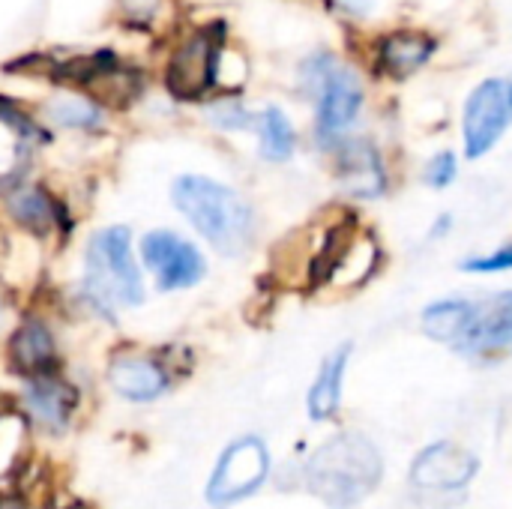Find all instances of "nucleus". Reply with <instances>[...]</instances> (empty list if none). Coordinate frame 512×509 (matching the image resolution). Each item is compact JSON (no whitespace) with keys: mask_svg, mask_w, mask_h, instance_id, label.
Returning <instances> with one entry per match:
<instances>
[{"mask_svg":"<svg viewBox=\"0 0 512 509\" xmlns=\"http://www.w3.org/2000/svg\"><path fill=\"white\" fill-rule=\"evenodd\" d=\"M72 327L60 315L51 285L21 306L0 342V384L72 366Z\"/></svg>","mask_w":512,"mask_h":509,"instance_id":"4","label":"nucleus"},{"mask_svg":"<svg viewBox=\"0 0 512 509\" xmlns=\"http://www.w3.org/2000/svg\"><path fill=\"white\" fill-rule=\"evenodd\" d=\"M189 369V354L180 345L111 339L99 357L96 384L126 408H150L162 402Z\"/></svg>","mask_w":512,"mask_h":509,"instance_id":"2","label":"nucleus"},{"mask_svg":"<svg viewBox=\"0 0 512 509\" xmlns=\"http://www.w3.org/2000/svg\"><path fill=\"white\" fill-rule=\"evenodd\" d=\"M303 75L318 96V135L339 138L354 126L363 108V84L357 72L333 54H321L303 66Z\"/></svg>","mask_w":512,"mask_h":509,"instance_id":"11","label":"nucleus"},{"mask_svg":"<svg viewBox=\"0 0 512 509\" xmlns=\"http://www.w3.org/2000/svg\"><path fill=\"white\" fill-rule=\"evenodd\" d=\"M51 294L72 330L87 327L114 333L120 318L141 309L150 294L132 225L108 222L90 228L78 240L75 273L63 285L51 282Z\"/></svg>","mask_w":512,"mask_h":509,"instance_id":"1","label":"nucleus"},{"mask_svg":"<svg viewBox=\"0 0 512 509\" xmlns=\"http://www.w3.org/2000/svg\"><path fill=\"white\" fill-rule=\"evenodd\" d=\"M384 477L378 447L360 432H342L321 444L306 462L303 480L327 507L348 509L369 498Z\"/></svg>","mask_w":512,"mask_h":509,"instance_id":"6","label":"nucleus"},{"mask_svg":"<svg viewBox=\"0 0 512 509\" xmlns=\"http://www.w3.org/2000/svg\"><path fill=\"white\" fill-rule=\"evenodd\" d=\"M348 357H351V348H339L333 351L318 375H315V384L309 390V417L324 423V420H333L339 414V405H342V384H345V372H348Z\"/></svg>","mask_w":512,"mask_h":509,"instance_id":"18","label":"nucleus"},{"mask_svg":"<svg viewBox=\"0 0 512 509\" xmlns=\"http://www.w3.org/2000/svg\"><path fill=\"white\" fill-rule=\"evenodd\" d=\"M512 123V81L507 78H489L465 102L462 114V138H465V156L480 159L486 156L510 129Z\"/></svg>","mask_w":512,"mask_h":509,"instance_id":"12","label":"nucleus"},{"mask_svg":"<svg viewBox=\"0 0 512 509\" xmlns=\"http://www.w3.org/2000/svg\"><path fill=\"white\" fill-rule=\"evenodd\" d=\"M0 123L18 138L24 153H30L33 147H42V144L51 141V132L30 111H24L15 99H9L3 93H0Z\"/></svg>","mask_w":512,"mask_h":509,"instance_id":"22","label":"nucleus"},{"mask_svg":"<svg viewBox=\"0 0 512 509\" xmlns=\"http://www.w3.org/2000/svg\"><path fill=\"white\" fill-rule=\"evenodd\" d=\"M54 509H99L93 501H84V498H75V495H63Z\"/></svg>","mask_w":512,"mask_h":509,"instance_id":"28","label":"nucleus"},{"mask_svg":"<svg viewBox=\"0 0 512 509\" xmlns=\"http://www.w3.org/2000/svg\"><path fill=\"white\" fill-rule=\"evenodd\" d=\"M78 222L72 198L57 186L30 177L27 165H18L0 189V231L36 240L57 258L72 249Z\"/></svg>","mask_w":512,"mask_h":509,"instance_id":"5","label":"nucleus"},{"mask_svg":"<svg viewBox=\"0 0 512 509\" xmlns=\"http://www.w3.org/2000/svg\"><path fill=\"white\" fill-rule=\"evenodd\" d=\"M174 210L219 255L240 258L255 240V210L228 183L207 174H180L171 183Z\"/></svg>","mask_w":512,"mask_h":509,"instance_id":"3","label":"nucleus"},{"mask_svg":"<svg viewBox=\"0 0 512 509\" xmlns=\"http://www.w3.org/2000/svg\"><path fill=\"white\" fill-rule=\"evenodd\" d=\"M6 408H9V393H6V387L0 384V414H3Z\"/></svg>","mask_w":512,"mask_h":509,"instance_id":"29","label":"nucleus"},{"mask_svg":"<svg viewBox=\"0 0 512 509\" xmlns=\"http://www.w3.org/2000/svg\"><path fill=\"white\" fill-rule=\"evenodd\" d=\"M342 3H345L348 9H363V6H366V3H372V0H342Z\"/></svg>","mask_w":512,"mask_h":509,"instance_id":"30","label":"nucleus"},{"mask_svg":"<svg viewBox=\"0 0 512 509\" xmlns=\"http://www.w3.org/2000/svg\"><path fill=\"white\" fill-rule=\"evenodd\" d=\"M9 405L27 420L39 444H57L78 432L87 414V384L75 369H60L36 378H21L3 384Z\"/></svg>","mask_w":512,"mask_h":509,"instance_id":"7","label":"nucleus"},{"mask_svg":"<svg viewBox=\"0 0 512 509\" xmlns=\"http://www.w3.org/2000/svg\"><path fill=\"white\" fill-rule=\"evenodd\" d=\"M438 42L417 30H396L378 42V66L393 78H408L429 63Z\"/></svg>","mask_w":512,"mask_h":509,"instance_id":"17","label":"nucleus"},{"mask_svg":"<svg viewBox=\"0 0 512 509\" xmlns=\"http://www.w3.org/2000/svg\"><path fill=\"white\" fill-rule=\"evenodd\" d=\"M45 114L54 126L69 129V132H99L105 123V111L90 102L84 93H63L45 105Z\"/></svg>","mask_w":512,"mask_h":509,"instance_id":"19","label":"nucleus"},{"mask_svg":"<svg viewBox=\"0 0 512 509\" xmlns=\"http://www.w3.org/2000/svg\"><path fill=\"white\" fill-rule=\"evenodd\" d=\"M270 477V450L258 435L234 438L216 459L207 486L204 501L213 509H228L234 504L249 501L261 492V486Z\"/></svg>","mask_w":512,"mask_h":509,"instance_id":"9","label":"nucleus"},{"mask_svg":"<svg viewBox=\"0 0 512 509\" xmlns=\"http://www.w3.org/2000/svg\"><path fill=\"white\" fill-rule=\"evenodd\" d=\"M456 351L468 357L512 351V291H501L471 306V321Z\"/></svg>","mask_w":512,"mask_h":509,"instance_id":"14","label":"nucleus"},{"mask_svg":"<svg viewBox=\"0 0 512 509\" xmlns=\"http://www.w3.org/2000/svg\"><path fill=\"white\" fill-rule=\"evenodd\" d=\"M138 261L156 294L192 291L207 279V255L195 240L174 228H147L138 234Z\"/></svg>","mask_w":512,"mask_h":509,"instance_id":"8","label":"nucleus"},{"mask_svg":"<svg viewBox=\"0 0 512 509\" xmlns=\"http://www.w3.org/2000/svg\"><path fill=\"white\" fill-rule=\"evenodd\" d=\"M207 120L225 132H234V129H252L255 126V114H249L237 99H219L207 108Z\"/></svg>","mask_w":512,"mask_h":509,"instance_id":"24","label":"nucleus"},{"mask_svg":"<svg viewBox=\"0 0 512 509\" xmlns=\"http://www.w3.org/2000/svg\"><path fill=\"white\" fill-rule=\"evenodd\" d=\"M456 174H459V162H456V156H453L450 150L432 156V162L426 165V183H429L432 189L450 186V183L456 180Z\"/></svg>","mask_w":512,"mask_h":509,"instance_id":"25","label":"nucleus"},{"mask_svg":"<svg viewBox=\"0 0 512 509\" xmlns=\"http://www.w3.org/2000/svg\"><path fill=\"white\" fill-rule=\"evenodd\" d=\"M471 306H474L471 300H441V303H432L423 312L426 336H432L435 342L459 348V342H462V336L468 330V321H471Z\"/></svg>","mask_w":512,"mask_h":509,"instance_id":"20","label":"nucleus"},{"mask_svg":"<svg viewBox=\"0 0 512 509\" xmlns=\"http://www.w3.org/2000/svg\"><path fill=\"white\" fill-rule=\"evenodd\" d=\"M480 471L474 453L459 444L441 441L426 447L411 465V483L423 492H459L465 489Z\"/></svg>","mask_w":512,"mask_h":509,"instance_id":"13","label":"nucleus"},{"mask_svg":"<svg viewBox=\"0 0 512 509\" xmlns=\"http://www.w3.org/2000/svg\"><path fill=\"white\" fill-rule=\"evenodd\" d=\"M255 129H258V147L261 156L267 162H285L294 156L297 147V132L291 126V120L285 117V111L279 108H264L255 117Z\"/></svg>","mask_w":512,"mask_h":509,"instance_id":"21","label":"nucleus"},{"mask_svg":"<svg viewBox=\"0 0 512 509\" xmlns=\"http://www.w3.org/2000/svg\"><path fill=\"white\" fill-rule=\"evenodd\" d=\"M39 456L42 444L36 441L27 420L9 405L0 414V492L18 489L30 477Z\"/></svg>","mask_w":512,"mask_h":509,"instance_id":"15","label":"nucleus"},{"mask_svg":"<svg viewBox=\"0 0 512 509\" xmlns=\"http://www.w3.org/2000/svg\"><path fill=\"white\" fill-rule=\"evenodd\" d=\"M123 18L138 27V30H153L162 21H168L171 12V0H117Z\"/></svg>","mask_w":512,"mask_h":509,"instance_id":"23","label":"nucleus"},{"mask_svg":"<svg viewBox=\"0 0 512 509\" xmlns=\"http://www.w3.org/2000/svg\"><path fill=\"white\" fill-rule=\"evenodd\" d=\"M15 312H18V306L0 291V342H3V336H6V330H9V324H12V318H15Z\"/></svg>","mask_w":512,"mask_h":509,"instance_id":"27","label":"nucleus"},{"mask_svg":"<svg viewBox=\"0 0 512 509\" xmlns=\"http://www.w3.org/2000/svg\"><path fill=\"white\" fill-rule=\"evenodd\" d=\"M462 270L468 273H504V270H512V240L504 243L498 252L492 255H480V258H468L462 264Z\"/></svg>","mask_w":512,"mask_h":509,"instance_id":"26","label":"nucleus"},{"mask_svg":"<svg viewBox=\"0 0 512 509\" xmlns=\"http://www.w3.org/2000/svg\"><path fill=\"white\" fill-rule=\"evenodd\" d=\"M225 48V27L204 24L192 30L171 51L165 63V90L180 102H198L219 84V60Z\"/></svg>","mask_w":512,"mask_h":509,"instance_id":"10","label":"nucleus"},{"mask_svg":"<svg viewBox=\"0 0 512 509\" xmlns=\"http://www.w3.org/2000/svg\"><path fill=\"white\" fill-rule=\"evenodd\" d=\"M339 180L354 198H378L387 189V171L369 141H345L339 150Z\"/></svg>","mask_w":512,"mask_h":509,"instance_id":"16","label":"nucleus"}]
</instances>
